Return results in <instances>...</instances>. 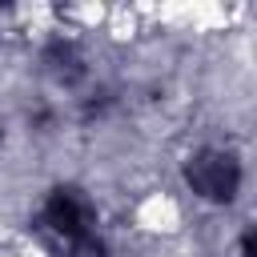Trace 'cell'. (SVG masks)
Listing matches in <instances>:
<instances>
[{"label": "cell", "mask_w": 257, "mask_h": 257, "mask_svg": "<svg viewBox=\"0 0 257 257\" xmlns=\"http://www.w3.org/2000/svg\"><path fill=\"white\" fill-rule=\"evenodd\" d=\"M0 145H4V116H0Z\"/></svg>", "instance_id": "cell-6"}, {"label": "cell", "mask_w": 257, "mask_h": 257, "mask_svg": "<svg viewBox=\"0 0 257 257\" xmlns=\"http://www.w3.org/2000/svg\"><path fill=\"white\" fill-rule=\"evenodd\" d=\"M181 177L189 185V193L205 205H233L245 189V161L237 149L229 145H197L185 165H181Z\"/></svg>", "instance_id": "cell-1"}, {"label": "cell", "mask_w": 257, "mask_h": 257, "mask_svg": "<svg viewBox=\"0 0 257 257\" xmlns=\"http://www.w3.org/2000/svg\"><path fill=\"white\" fill-rule=\"evenodd\" d=\"M44 245H48V257H112L100 229L84 233V237H68V241H44Z\"/></svg>", "instance_id": "cell-4"}, {"label": "cell", "mask_w": 257, "mask_h": 257, "mask_svg": "<svg viewBox=\"0 0 257 257\" xmlns=\"http://www.w3.org/2000/svg\"><path fill=\"white\" fill-rule=\"evenodd\" d=\"M40 68L60 88H76V84L88 80V56H84V48L72 36H52L40 48Z\"/></svg>", "instance_id": "cell-3"}, {"label": "cell", "mask_w": 257, "mask_h": 257, "mask_svg": "<svg viewBox=\"0 0 257 257\" xmlns=\"http://www.w3.org/2000/svg\"><path fill=\"white\" fill-rule=\"evenodd\" d=\"M237 257H257V241H253V225H245L237 233Z\"/></svg>", "instance_id": "cell-5"}, {"label": "cell", "mask_w": 257, "mask_h": 257, "mask_svg": "<svg viewBox=\"0 0 257 257\" xmlns=\"http://www.w3.org/2000/svg\"><path fill=\"white\" fill-rule=\"evenodd\" d=\"M96 225H100V209L92 193L76 181H56L36 209V229L44 241L84 237V233H96Z\"/></svg>", "instance_id": "cell-2"}]
</instances>
